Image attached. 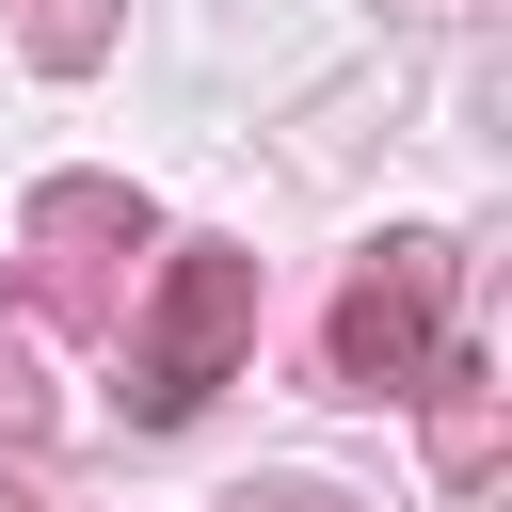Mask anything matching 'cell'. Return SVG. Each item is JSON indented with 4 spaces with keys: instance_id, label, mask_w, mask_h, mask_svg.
<instances>
[{
    "instance_id": "obj_1",
    "label": "cell",
    "mask_w": 512,
    "mask_h": 512,
    "mask_svg": "<svg viewBox=\"0 0 512 512\" xmlns=\"http://www.w3.org/2000/svg\"><path fill=\"white\" fill-rule=\"evenodd\" d=\"M256 304H272V272H256L240 240H176L160 304L128 320V416H144V432L208 416V384H240V352H256Z\"/></svg>"
},
{
    "instance_id": "obj_2",
    "label": "cell",
    "mask_w": 512,
    "mask_h": 512,
    "mask_svg": "<svg viewBox=\"0 0 512 512\" xmlns=\"http://www.w3.org/2000/svg\"><path fill=\"white\" fill-rule=\"evenodd\" d=\"M448 288H464V240H432V224L368 240L336 320H320V384L336 400H416V368L448 352Z\"/></svg>"
},
{
    "instance_id": "obj_3",
    "label": "cell",
    "mask_w": 512,
    "mask_h": 512,
    "mask_svg": "<svg viewBox=\"0 0 512 512\" xmlns=\"http://www.w3.org/2000/svg\"><path fill=\"white\" fill-rule=\"evenodd\" d=\"M128 256H144V192L128 176H48L32 192V304L64 336H128Z\"/></svg>"
},
{
    "instance_id": "obj_4",
    "label": "cell",
    "mask_w": 512,
    "mask_h": 512,
    "mask_svg": "<svg viewBox=\"0 0 512 512\" xmlns=\"http://www.w3.org/2000/svg\"><path fill=\"white\" fill-rule=\"evenodd\" d=\"M416 416H432V480H448V496H480V480H496V448H512V384H496L480 352H432V368H416Z\"/></svg>"
},
{
    "instance_id": "obj_5",
    "label": "cell",
    "mask_w": 512,
    "mask_h": 512,
    "mask_svg": "<svg viewBox=\"0 0 512 512\" xmlns=\"http://www.w3.org/2000/svg\"><path fill=\"white\" fill-rule=\"evenodd\" d=\"M0 16H16V48H32L48 80H96V64H112V0H0Z\"/></svg>"
},
{
    "instance_id": "obj_6",
    "label": "cell",
    "mask_w": 512,
    "mask_h": 512,
    "mask_svg": "<svg viewBox=\"0 0 512 512\" xmlns=\"http://www.w3.org/2000/svg\"><path fill=\"white\" fill-rule=\"evenodd\" d=\"M48 352H32V320H0V448H48Z\"/></svg>"
},
{
    "instance_id": "obj_7",
    "label": "cell",
    "mask_w": 512,
    "mask_h": 512,
    "mask_svg": "<svg viewBox=\"0 0 512 512\" xmlns=\"http://www.w3.org/2000/svg\"><path fill=\"white\" fill-rule=\"evenodd\" d=\"M224 512H352V496H336V480H240Z\"/></svg>"
},
{
    "instance_id": "obj_8",
    "label": "cell",
    "mask_w": 512,
    "mask_h": 512,
    "mask_svg": "<svg viewBox=\"0 0 512 512\" xmlns=\"http://www.w3.org/2000/svg\"><path fill=\"white\" fill-rule=\"evenodd\" d=\"M400 16H480V0H400Z\"/></svg>"
}]
</instances>
